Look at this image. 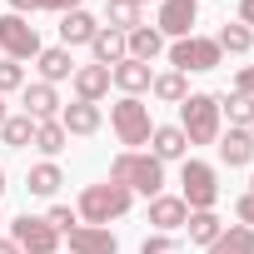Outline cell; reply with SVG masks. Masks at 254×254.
I'll return each mask as SVG.
<instances>
[{"instance_id": "484cf974", "label": "cell", "mask_w": 254, "mask_h": 254, "mask_svg": "<svg viewBox=\"0 0 254 254\" xmlns=\"http://www.w3.org/2000/svg\"><path fill=\"white\" fill-rule=\"evenodd\" d=\"M0 140H5L10 150H25L35 140V120L30 115H5V125H0Z\"/></svg>"}, {"instance_id": "8d00e7d4", "label": "cell", "mask_w": 254, "mask_h": 254, "mask_svg": "<svg viewBox=\"0 0 254 254\" xmlns=\"http://www.w3.org/2000/svg\"><path fill=\"white\" fill-rule=\"evenodd\" d=\"M239 25L254 30V0H239Z\"/></svg>"}, {"instance_id": "d6a6232c", "label": "cell", "mask_w": 254, "mask_h": 254, "mask_svg": "<svg viewBox=\"0 0 254 254\" xmlns=\"http://www.w3.org/2000/svg\"><path fill=\"white\" fill-rule=\"evenodd\" d=\"M140 254H180V244H175V234H150L140 244Z\"/></svg>"}, {"instance_id": "83f0119b", "label": "cell", "mask_w": 254, "mask_h": 254, "mask_svg": "<svg viewBox=\"0 0 254 254\" xmlns=\"http://www.w3.org/2000/svg\"><path fill=\"white\" fill-rule=\"evenodd\" d=\"M25 185H30V194L50 199V194H55V190L65 185V175H60V165H50V160H45V165H35V170L25 175Z\"/></svg>"}, {"instance_id": "7402d4cb", "label": "cell", "mask_w": 254, "mask_h": 254, "mask_svg": "<svg viewBox=\"0 0 254 254\" xmlns=\"http://www.w3.org/2000/svg\"><path fill=\"white\" fill-rule=\"evenodd\" d=\"M90 50H95V65H120V60H125V30L100 25L95 40H90Z\"/></svg>"}, {"instance_id": "ac0fdd59", "label": "cell", "mask_w": 254, "mask_h": 254, "mask_svg": "<svg viewBox=\"0 0 254 254\" xmlns=\"http://www.w3.org/2000/svg\"><path fill=\"white\" fill-rule=\"evenodd\" d=\"M160 50H165V35H160L155 25H135L130 35H125V55H130V60H145V65H150Z\"/></svg>"}, {"instance_id": "44dd1931", "label": "cell", "mask_w": 254, "mask_h": 254, "mask_svg": "<svg viewBox=\"0 0 254 254\" xmlns=\"http://www.w3.org/2000/svg\"><path fill=\"white\" fill-rule=\"evenodd\" d=\"M185 234H190L194 244H204V249H209V244L224 234V219H219L214 209H190V219H185Z\"/></svg>"}, {"instance_id": "ab89813d", "label": "cell", "mask_w": 254, "mask_h": 254, "mask_svg": "<svg viewBox=\"0 0 254 254\" xmlns=\"http://www.w3.org/2000/svg\"><path fill=\"white\" fill-rule=\"evenodd\" d=\"M0 125H5V100H0Z\"/></svg>"}, {"instance_id": "7bdbcfd3", "label": "cell", "mask_w": 254, "mask_h": 254, "mask_svg": "<svg viewBox=\"0 0 254 254\" xmlns=\"http://www.w3.org/2000/svg\"><path fill=\"white\" fill-rule=\"evenodd\" d=\"M140 5H150V0H140Z\"/></svg>"}, {"instance_id": "52a82bcc", "label": "cell", "mask_w": 254, "mask_h": 254, "mask_svg": "<svg viewBox=\"0 0 254 254\" xmlns=\"http://www.w3.org/2000/svg\"><path fill=\"white\" fill-rule=\"evenodd\" d=\"M0 50H5V60H35L45 45L25 15H0Z\"/></svg>"}, {"instance_id": "2e32d148", "label": "cell", "mask_w": 254, "mask_h": 254, "mask_svg": "<svg viewBox=\"0 0 254 254\" xmlns=\"http://www.w3.org/2000/svg\"><path fill=\"white\" fill-rule=\"evenodd\" d=\"M150 155L165 165V160H185L190 155V140L180 125H155V135H150Z\"/></svg>"}, {"instance_id": "8fae6325", "label": "cell", "mask_w": 254, "mask_h": 254, "mask_svg": "<svg viewBox=\"0 0 254 254\" xmlns=\"http://www.w3.org/2000/svg\"><path fill=\"white\" fill-rule=\"evenodd\" d=\"M110 85H115V90H125V95H135V100H140V95H145V90L155 85V70H150L145 60H130V55H125L120 65H110Z\"/></svg>"}, {"instance_id": "7a4b0ae2", "label": "cell", "mask_w": 254, "mask_h": 254, "mask_svg": "<svg viewBox=\"0 0 254 254\" xmlns=\"http://www.w3.org/2000/svg\"><path fill=\"white\" fill-rule=\"evenodd\" d=\"M130 190L125 185H115V180H105V185H85L80 190V224H100V229H110V219H120V214H130Z\"/></svg>"}, {"instance_id": "e0dca14e", "label": "cell", "mask_w": 254, "mask_h": 254, "mask_svg": "<svg viewBox=\"0 0 254 254\" xmlns=\"http://www.w3.org/2000/svg\"><path fill=\"white\" fill-rule=\"evenodd\" d=\"M95 30H100V25H95L90 10H65V15H60V45H65V50H70V45H90Z\"/></svg>"}, {"instance_id": "f546056e", "label": "cell", "mask_w": 254, "mask_h": 254, "mask_svg": "<svg viewBox=\"0 0 254 254\" xmlns=\"http://www.w3.org/2000/svg\"><path fill=\"white\" fill-rule=\"evenodd\" d=\"M214 45L229 50V55H244V50L254 45V30H244V25H224V30L214 35Z\"/></svg>"}, {"instance_id": "4dcf8cb0", "label": "cell", "mask_w": 254, "mask_h": 254, "mask_svg": "<svg viewBox=\"0 0 254 254\" xmlns=\"http://www.w3.org/2000/svg\"><path fill=\"white\" fill-rule=\"evenodd\" d=\"M10 90H25V70L20 60H0V95H10Z\"/></svg>"}, {"instance_id": "4316f807", "label": "cell", "mask_w": 254, "mask_h": 254, "mask_svg": "<svg viewBox=\"0 0 254 254\" xmlns=\"http://www.w3.org/2000/svg\"><path fill=\"white\" fill-rule=\"evenodd\" d=\"M150 95H155V100H165V105H180V100L190 95V80H185L180 70H165V75H155Z\"/></svg>"}, {"instance_id": "277c9868", "label": "cell", "mask_w": 254, "mask_h": 254, "mask_svg": "<svg viewBox=\"0 0 254 254\" xmlns=\"http://www.w3.org/2000/svg\"><path fill=\"white\" fill-rule=\"evenodd\" d=\"M110 125H115V135H120L125 150L150 145V135H155V125H150V105L135 100V95H125L120 105H110Z\"/></svg>"}, {"instance_id": "6da1fadb", "label": "cell", "mask_w": 254, "mask_h": 254, "mask_svg": "<svg viewBox=\"0 0 254 254\" xmlns=\"http://www.w3.org/2000/svg\"><path fill=\"white\" fill-rule=\"evenodd\" d=\"M110 180L125 185L130 194H165V165L155 155H140V150H120L115 165H110Z\"/></svg>"}, {"instance_id": "836d02e7", "label": "cell", "mask_w": 254, "mask_h": 254, "mask_svg": "<svg viewBox=\"0 0 254 254\" xmlns=\"http://www.w3.org/2000/svg\"><path fill=\"white\" fill-rule=\"evenodd\" d=\"M234 90H239V95H254V65H239V75H234Z\"/></svg>"}, {"instance_id": "f35d334b", "label": "cell", "mask_w": 254, "mask_h": 254, "mask_svg": "<svg viewBox=\"0 0 254 254\" xmlns=\"http://www.w3.org/2000/svg\"><path fill=\"white\" fill-rule=\"evenodd\" d=\"M0 254H20V244L15 239H0Z\"/></svg>"}, {"instance_id": "8992f818", "label": "cell", "mask_w": 254, "mask_h": 254, "mask_svg": "<svg viewBox=\"0 0 254 254\" xmlns=\"http://www.w3.org/2000/svg\"><path fill=\"white\" fill-rule=\"evenodd\" d=\"M219 60H224V50H219L214 40H204V35H185V40L170 45V65H175L180 75H190V70H214Z\"/></svg>"}, {"instance_id": "4fadbf2b", "label": "cell", "mask_w": 254, "mask_h": 254, "mask_svg": "<svg viewBox=\"0 0 254 254\" xmlns=\"http://www.w3.org/2000/svg\"><path fill=\"white\" fill-rule=\"evenodd\" d=\"M185 219H190V204H185L180 194H155V199H150V224H155L160 234L185 229Z\"/></svg>"}, {"instance_id": "e575fe53", "label": "cell", "mask_w": 254, "mask_h": 254, "mask_svg": "<svg viewBox=\"0 0 254 254\" xmlns=\"http://www.w3.org/2000/svg\"><path fill=\"white\" fill-rule=\"evenodd\" d=\"M234 214H239V224H249V229H254V194H239Z\"/></svg>"}, {"instance_id": "5b68a950", "label": "cell", "mask_w": 254, "mask_h": 254, "mask_svg": "<svg viewBox=\"0 0 254 254\" xmlns=\"http://www.w3.org/2000/svg\"><path fill=\"white\" fill-rule=\"evenodd\" d=\"M180 199H185L190 209H214V199H219L214 165H204V160H185V170H180Z\"/></svg>"}, {"instance_id": "cb8c5ba5", "label": "cell", "mask_w": 254, "mask_h": 254, "mask_svg": "<svg viewBox=\"0 0 254 254\" xmlns=\"http://www.w3.org/2000/svg\"><path fill=\"white\" fill-rule=\"evenodd\" d=\"M140 0H105V20H110V30H125L130 35L135 25H140Z\"/></svg>"}, {"instance_id": "7c38bea8", "label": "cell", "mask_w": 254, "mask_h": 254, "mask_svg": "<svg viewBox=\"0 0 254 254\" xmlns=\"http://www.w3.org/2000/svg\"><path fill=\"white\" fill-rule=\"evenodd\" d=\"M70 85H75V100H90V105H100V100L110 95V65H75Z\"/></svg>"}, {"instance_id": "ee69618b", "label": "cell", "mask_w": 254, "mask_h": 254, "mask_svg": "<svg viewBox=\"0 0 254 254\" xmlns=\"http://www.w3.org/2000/svg\"><path fill=\"white\" fill-rule=\"evenodd\" d=\"M249 135H254V125H249Z\"/></svg>"}, {"instance_id": "d590c367", "label": "cell", "mask_w": 254, "mask_h": 254, "mask_svg": "<svg viewBox=\"0 0 254 254\" xmlns=\"http://www.w3.org/2000/svg\"><path fill=\"white\" fill-rule=\"evenodd\" d=\"M35 10H55V15H65V10H80V0H35Z\"/></svg>"}, {"instance_id": "1f68e13d", "label": "cell", "mask_w": 254, "mask_h": 254, "mask_svg": "<svg viewBox=\"0 0 254 254\" xmlns=\"http://www.w3.org/2000/svg\"><path fill=\"white\" fill-rule=\"evenodd\" d=\"M45 224H50V229H60V239H65V229H75V224H80V214H75L70 204H55V209L45 214Z\"/></svg>"}, {"instance_id": "b9f144b4", "label": "cell", "mask_w": 254, "mask_h": 254, "mask_svg": "<svg viewBox=\"0 0 254 254\" xmlns=\"http://www.w3.org/2000/svg\"><path fill=\"white\" fill-rule=\"evenodd\" d=\"M249 194H254V180H249Z\"/></svg>"}, {"instance_id": "60d3db41", "label": "cell", "mask_w": 254, "mask_h": 254, "mask_svg": "<svg viewBox=\"0 0 254 254\" xmlns=\"http://www.w3.org/2000/svg\"><path fill=\"white\" fill-rule=\"evenodd\" d=\"M0 194H5V170H0Z\"/></svg>"}, {"instance_id": "603a6c76", "label": "cell", "mask_w": 254, "mask_h": 254, "mask_svg": "<svg viewBox=\"0 0 254 254\" xmlns=\"http://www.w3.org/2000/svg\"><path fill=\"white\" fill-rule=\"evenodd\" d=\"M209 254H254V229L249 224H224V234L209 244Z\"/></svg>"}, {"instance_id": "d4e9b609", "label": "cell", "mask_w": 254, "mask_h": 254, "mask_svg": "<svg viewBox=\"0 0 254 254\" xmlns=\"http://www.w3.org/2000/svg\"><path fill=\"white\" fill-rule=\"evenodd\" d=\"M219 115H229V130H249L254 125V95H224L219 100Z\"/></svg>"}, {"instance_id": "f1b7e54d", "label": "cell", "mask_w": 254, "mask_h": 254, "mask_svg": "<svg viewBox=\"0 0 254 254\" xmlns=\"http://www.w3.org/2000/svg\"><path fill=\"white\" fill-rule=\"evenodd\" d=\"M65 140H70V135L60 130V120H35V140H30V145H35L40 155H60Z\"/></svg>"}, {"instance_id": "9c48e42d", "label": "cell", "mask_w": 254, "mask_h": 254, "mask_svg": "<svg viewBox=\"0 0 254 254\" xmlns=\"http://www.w3.org/2000/svg\"><path fill=\"white\" fill-rule=\"evenodd\" d=\"M194 25H199V0H160V20H155L160 35L185 40V35H194Z\"/></svg>"}, {"instance_id": "ba28073f", "label": "cell", "mask_w": 254, "mask_h": 254, "mask_svg": "<svg viewBox=\"0 0 254 254\" xmlns=\"http://www.w3.org/2000/svg\"><path fill=\"white\" fill-rule=\"evenodd\" d=\"M10 239L20 244V254H55V249H60V229H50V224L35 219V214L10 219Z\"/></svg>"}, {"instance_id": "3957f363", "label": "cell", "mask_w": 254, "mask_h": 254, "mask_svg": "<svg viewBox=\"0 0 254 254\" xmlns=\"http://www.w3.org/2000/svg\"><path fill=\"white\" fill-rule=\"evenodd\" d=\"M219 95H204V90H194V95H185L180 100V130H185V140L190 145H214L219 140Z\"/></svg>"}, {"instance_id": "5bb4252c", "label": "cell", "mask_w": 254, "mask_h": 254, "mask_svg": "<svg viewBox=\"0 0 254 254\" xmlns=\"http://www.w3.org/2000/svg\"><path fill=\"white\" fill-rule=\"evenodd\" d=\"M100 125H105L100 105H90V100H75V105H60V130H65V135H95Z\"/></svg>"}, {"instance_id": "74e56055", "label": "cell", "mask_w": 254, "mask_h": 254, "mask_svg": "<svg viewBox=\"0 0 254 254\" xmlns=\"http://www.w3.org/2000/svg\"><path fill=\"white\" fill-rule=\"evenodd\" d=\"M25 10H35V0H10V15H25Z\"/></svg>"}, {"instance_id": "d6986e66", "label": "cell", "mask_w": 254, "mask_h": 254, "mask_svg": "<svg viewBox=\"0 0 254 254\" xmlns=\"http://www.w3.org/2000/svg\"><path fill=\"white\" fill-rule=\"evenodd\" d=\"M35 65H40V80H45V85H60V80H70V75H75V60H70V50H65V45L40 50V55H35Z\"/></svg>"}, {"instance_id": "ffe728a7", "label": "cell", "mask_w": 254, "mask_h": 254, "mask_svg": "<svg viewBox=\"0 0 254 254\" xmlns=\"http://www.w3.org/2000/svg\"><path fill=\"white\" fill-rule=\"evenodd\" d=\"M214 145H219V160H224L229 170H239V165L254 160V135H249V130H229V135H219Z\"/></svg>"}, {"instance_id": "9a60e30c", "label": "cell", "mask_w": 254, "mask_h": 254, "mask_svg": "<svg viewBox=\"0 0 254 254\" xmlns=\"http://www.w3.org/2000/svg\"><path fill=\"white\" fill-rule=\"evenodd\" d=\"M20 100H25V115H30V120H60V95H55V85L35 80V85L20 90Z\"/></svg>"}, {"instance_id": "30bf717a", "label": "cell", "mask_w": 254, "mask_h": 254, "mask_svg": "<svg viewBox=\"0 0 254 254\" xmlns=\"http://www.w3.org/2000/svg\"><path fill=\"white\" fill-rule=\"evenodd\" d=\"M65 239H70V254H120V239L100 224H75L65 229Z\"/></svg>"}]
</instances>
